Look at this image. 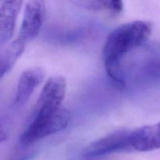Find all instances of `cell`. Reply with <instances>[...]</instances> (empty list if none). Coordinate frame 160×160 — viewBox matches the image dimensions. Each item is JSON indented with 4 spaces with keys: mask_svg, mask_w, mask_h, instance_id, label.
<instances>
[{
    "mask_svg": "<svg viewBox=\"0 0 160 160\" xmlns=\"http://www.w3.org/2000/svg\"><path fill=\"white\" fill-rule=\"evenodd\" d=\"M152 30L149 22L136 20L117 27L109 34L103 47V60L106 73L114 84L123 88L122 62L127 55L145 43Z\"/></svg>",
    "mask_w": 160,
    "mask_h": 160,
    "instance_id": "cell-1",
    "label": "cell"
},
{
    "mask_svg": "<svg viewBox=\"0 0 160 160\" xmlns=\"http://www.w3.org/2000/svg\"><path fill=\"white\" fill-rule=\"evenodd\" d=\"M160 49L147 48L134 54L127 64L122 63L123 88L131 85L135 89L160 90Z\"/></svg>",
    "mask_w": 160,
    "mask_h": 160,
    "instance_id": "cell-2",
    "label": "cell"
},
{
    "mask_svg": "<svg viewBox=\"0 0 160 160\" xmlns=\"http://www.w3.org/2000/svg\"><path fill=\"white\" fill-rule=\"evenodd\" d=\"M70 120V112L62 108L46 119H32L20 136V143L23 145H31L63 131L68 126Z\"/></svg>",
    "mask_w": 160,
    "mask_h": 160,
    "instance_id": "cell-3",
    "label": "cell"
},
{
    "mask_svg": "<svg viewBox=\"0 0 160 160\" xmlns=\"http://www.w3.org/2000/svg\"><path fill=\"white\" fill-rule=\"evenodd\" d=\"M67 92V81L61 76L48 80L42 89L33 118L45 119L51 117L60 109Z\"/></svg>",
    "mask_w": 160,
    "mask_h": 160,
    "instance_id": "cell-4",
    "label": "cell"
},
{
    "mask_svg": "<svg viewBox=\"0 0 160 160\" xmlns=\"http://www.w3.org/2000/svg\"><path fill=\"white\" fill-rule=\"evenodd\" d=\"M130 134L131 131L125 129L112 131L87 146L84 156L92 159L119 152L131 151Z\"/></svg>",
    "mask_w": 160,
    "mask_h": 160,
    "instance_id": "cell-5",
    "label": "cell"
},
{
    "mask_svg": "<svg viewBox=\"0 0 160 160\" xmlns=\"http://www.w3.org/2000/svg\"><path fill=\"white\" fill-rule=\"evenodd\" d=\"M45 15V3L41 0H31L25 6L23 21L18 38L26 43L40 32Z\"/></svg>",
    "mask_w": 160,
    "mask_h": 160,
    "instance_id": "cell-6",
    "label": "cell"
},
{
    "mask_svg": "<svg viewBox=\"0 0 160 160\" xmlns=\"http://www.w3.org/2000/svg\"><path fill=\"white\" fill-rule=\"evenodd\" d=\"M131 149L138 152H149L160 148V122L131 131Z\"/></svg>",
    "mask_w": 160,
    "mask_h": 160,
    "instance_id": "cell-7",
    "label": "cell"
},
{
    "mask_svg": "<svg viewBox=\"0 0 160 160\" xmlns=\"http://www.w3.org/2000/svg\"><path fill=\"white\" fill-rule=\"evenodd\" d=\"M23 2L20 0L4 1L0 7V45H6L12 38L17 17Z\"/></svg>",
    "mask_w": 160,
    "mask_h": 160,
    "instance_id": "cell-8",
    "label": "cell"
},
{
    "mask_svg": "<svg viewBox=\"0 0 160 160\" xmlns=\"http://www.w3.org/2000/svg\"><path fill=\"white\" fill-rule=\"evenodd\" d=\"M45 70L40 67H33L24 70L19 78L16 92L15 102L17 105H23L36 88L45 78Z\"/></svg>",
    "mask_w": 160,
    "mask_h": 160,
    "instance_id": "cell-9",
    "label": "cell"
},
{
    "mask_svg": "<svg viewBox=\"0 0 160 160\" xmlns=\"http://www.w3.org/2000/svg\"><path fill=\"white\" fill-rule=\"evenodd\" d=\"M25 42L17 38L13 42L2 47L0 54V76L7 74L23 53Z\"/></svg>",
    "mask_w": 160,
    "mask_h": 160,
    "instance_id": "cell-10",
    "label": "cell"
},
{
    "mask_svg": "<svg viewBox=\"0 0 160 160\" xmlns=\"http://www.w3.org/2000/svg\"><path fill=\"white\" fill-rule=\"evenodd\" d=\"M77 4L92 10L109 11L112 14H119L123 11V5L121 1H82Z\"/></svg>",
    "mask_w": 160,
    "mask_h": 160,
    "instance_id": "cell-11",
    "label": "cell"
}]
</instances>
